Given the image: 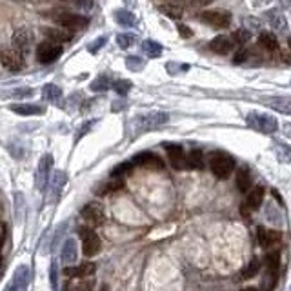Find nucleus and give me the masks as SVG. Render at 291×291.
Here are the masks:
<instances>
[{
    "instance_id": "1",
    "label": "nucleus",
    "mask_w": 291,
    "mask_h": 291,
    "mask_svg": "<svg viewBox=\"0 0 291 291\" xmlns=\"http://www.w3.org/2000/svg\"><path fill=\"white\" fill-rule=\"evenodd\" d=\"M44 16L51 18L53 22L59 24L60 28H66L69 31L84 30L90 24L88 16L73 13V11H67V9H49V11H44Z\"/></svg>"
},
{
    "instance_id": "2",
    "label": "nucleus",
    "mask_w": 291,
    "mask_h": 291,
    "mask_svg": "<svg viewBox=\"0 0 291 291\" xmlns=\"http://www.w3.org/2000/svg\"><path fill=\"white\" fill-rule=\"evenodd\" d=\"M209 168L216 179H228L235 168V160L226 151H213L209 155Z\"/></svg>"
},
{
    "instance_id": "3",
    "label": "nucleus",
    "mask_w": 291,
    "mask_h": 291,
    "mask_svg": "<svg viewBox=\"0 0 291 291\" xmlns=\"http://www.w3.org/2000/svg\"><path fill=\"white\" fill-rule=\"evenodd\" d=\"M246 122L247 126L255 129V131H259V133H266V135H271L275 133L276 129H278V122L273 115H269V113H247L246 117Z\"/></svg>"
},
{
    "instance_id": "4",
    "label": "nucleus",
    "mask_w": 291,
    "mask_h": 291,
    "mask_svg": "<svg viewBox=\"0 0 291 291\" xmlns=\"http://www.w3.org/2000/svg\"><path fill=\"white\" fill-rule=\"evenodd\" d=\"M78 235H80V240H82V253L84 257H95V255L100 253V249H102V240L98 237L95 230L90 228V226H86V228H80L78 230Z\"/></svg>"
},
{
    "instance_id": "5",
    "label": "nucleus",
    "mask_w": 291,
    "mask_h": 291,
    "mask_svg": "<svg viewBox=\"0 0 291 291\" xmlns=\"http://www.w3.org/2000/svg\"><path fill=\"white\" fill-rule=\"evenodd\" d=\"M62 46L59 42H53V40H47L46 38L44 42H40L37 46V60L40 64H53L57 59H60L62 55Z\"/></svg>"
},
{
    "instance_id": "6",
    "label": "nucleus",
    "mask_w": 291,
    "mask_h": 291,
    "mask_svg": "<svg viewBox=\"0 0 291 291\" xmlns=\"http://www.w3.org/2000/svg\"><path fill=\"white\" fill-rule=\"evenodd\" d=\"M51 168H53V155H44V157L38 160V166L35 169V187L38 191H46V186H47V180H49V175H51Z\"/></svg>"
},
{
    "instance_id": "7",
    "label": "nucleus",
    "mask_w": 291,
    "mask_h": 291,
    "mask_svg": "<svg viewBox=\"0 0 291 291\" xmlns=\"http://www.w3.org/2000/svg\"><path fill=\"white\" fill-rule=\"evenodd\" d=\"M80 216H82V220L90 226V228L102 226L106 220L104 209H102V206L97 204V202H88L82 208V211H80Z\"/></svg>"
},
{
    "instance_id": "8",
    "label": "nucleus",
    "mask_w": 291,
    "mask_h": 291,
    "mask_svg": "<svg viewBox=\"0 0 291 291\" xmlns=\"http://www.w3.org/2000/svg\"><path fill=\"white\" fill-rule=\"evenodd\" d=\"M200 22L213 26V28H228L231 22V15L224 9H215V11H204L199 15Z\"/></svg>"
},
{
    "instance_id": "9",
    "label": "nucleus",
    "mask_w": 291,
    "mask_h": 291,
    "mask_svg": "<svg viewBox=\"0 0 291 291\" xmlns=\"http://www.w3.org/2000/svg\"><path fill=\"white\" fill-rule=\"evenodd\" d=\"M133 166H140V168H150V169H162L164 168V162L162 158L151 153V151H142V153H137L133 158H131Z\"/></svg>"
},
{
    "instance_id": "10",
    "label": "nucleus",
    "mask_w": 291,
    "mask_h": 291,
    "mask_svg": "<svg viewBox=\"0 0 291 291\" xmlns=\"http://www.w3.org/2000/svg\"><path fill=\"white\" fill-rule=\"evenodd\" d=\"M0 62L9 71H18L24 67V57L16 47L15 49H4L0 53Z\"/></svg>"
},
{
    "instance_id": "11",
    "label": "nucleus",
    "mask_w": 291,
    "mask_h": 291,
    "mask_svg": "<svg viewBox=\"0 0 291 291\" xmlns=\"http://www.w3.org/2000/svg\"><path fill=\"white\" fill-rule=\"evenodd\" d=\"M30 266H26V264H22V266H18V268L15 269V273H13V278H11V284L8 286V290L11 291H24L28 290V286H30Z\"/></svg>"
},
{
    "instance_id": "12",
    "label": "nucleus",
    "mask_w": 291,
    "mask_h": 291,
    "mask_svg": "<svg viewBox=\"0 0 291 291\" xmlns=\"http://www.w3.org/2000/svg\"><path fill=\"white\" fill-rule=\"evenodd\" d=\"M169 120V115L164 111H157V113H150V115H144L138 119V127L140 131H150L153 127H158L166 124Z\"/></svg>"
},
{
    "instance_id": "13",
    "label": "nucleus",
    "mask_w": 291,
    "mask_h": 291,
    "mask_svg": "<svg viewBox=\"0 0 291 291\" xmlns=\"http://www.w3.org/2000/svg\"><path fill=\"white\" fill-rule=\"evenodd\" d=\"M164 148L168 151L169 164L175 169H184L186 168V153L182 150V146H179V144H164Z\"/></svg>"
},
{
    "instance_id": "14",
    "label": "nucleus",
    "mask_w": 291,
    "mask_h": 291,
    "mask_svg": "<svg viewBox=\"0 0 291 291\" xmlns=\"http://www.w3.org/2000/svg\"><path fill=\"white\" fill-rule=\"evenodd\" d=\"M78 259V244L75 239H66L62 242V249H60V260L64 262L66 266L75 264Z\"/></svg>"
},
{
    "instance_id": "15",
    "label": "nucleus",
    "mask_w": 291,
    "mask_h": 291,
    "mask_svg": "<svg viewBox=\"0 0 291 291\" xmlns=\"http://www.w3.org/2000/svg\"><path fill=\"white\" fill-rule=\"evenodd\" d=\"M95 273V264L93 262H82L78 266H66L64 269V275L69 276V278H88Z\"/></svg>"
},
{
    "instance_id": "16",
    "label": "nucleus",
    "mask_w": 291,
    "mask_h": 291,
    "mask_svg": "<svg viewBox=\"0 0 291 291\" xmlns=\"http://www.w3.org/2000/svg\"><path fill=\"white\" fill-rule=\"evenodd\" d=\"M67 182V177L64 171H60V169H57V171H53V177H51V184H49V200L51 202H57L60 199V193H62V189H64V186H66Z\"/></svg>"
},
{
    "instance_id": "17",
    "label": "nucleus",
    "mask_w": 291,
    "mask_h": 291,
    "mask_svg": "<svg viewBox=\"0 0 291 291\" xmlns=\"http://www.w3.org/2000/svg\"><path fill=\"white\" fill-rule=\"evenodd\" d=\"M42 35H44L47 40H53V42H59V44H66L73 38V33L66 28H42Z\"/></svg>"
},
{
    "instance_id": "18",
    "label": "nucleus",
    "mask_w": 291,
    "mask_h": 291,
    "mask_svg": "<svg viewBox=\"0 0 291 291\" xmlns=\"http://www.w3.org/2000/svg\"><path fill=\"white\" fill-rule=\"evenodd\" d=\"M13 46L18 51H28L33 46V33L30 30H26V28L16 30L15 35H13Z\"/></svg>"
},
{
    "instance_id": "19",
    "label": "nucleus",
    "mask_w": 291,
    "mask_h": 291,
    "mask_svg": "<svg viewBox=\"0 0 291 291\" xmlns=\"http://www.w3.org/2000/svg\"><path fill=\"white\" fill-rule=\"evenodd\" d=\"M209 49L213 53H216V55H228L233 49V38L226 37V35L215 37L209 42Z\"/></svg>"
},
{
    "instance_id": "20",
    "label": "nucleus",
    "mask_w": 291,
    "mask_h": 291,
    "mask_svg": "<svg viewBox=\"0 0 291 291\" xmlns=\"http://www.w3.org/2000/svg\"><path fill=\"white\" fill-rule=\"evenodd\" d=\"M266 104L275 109L278 113H284V115H291V97H273L268 98Z\"/></svg>"
},
{
    "instance_id": "21",
    "label": "nucleus",
    "mask_w": 291,
    "mask_h": 291,
    "mask_svg": "<svg viewBox=\"0 0 291 291\" xmlns=\"http://www.w3.org/2000/svg\"><path fill=\"white\" fill-rule=\"evenodd\" d=\"M122 187H124V179L111 177V180H107V182L100 184L98 187H95V195L102 197V195H107V193H115V191H119Z\"/></svg>"
},
{
    "instance_id": "22",
    "label": "nucleus",
    "mask_w": 291,
    "mask_h": 291,
    "mask_svg": "<svg viewBox=\"0 0 291 291\" xmlns=\"http://www.w3.org/2000/svg\"><path fill=\"white\" fill-rule=\"evenodd\" d=\"M280 233L275 231V230H266V228H259V242H260L264 247H271L275 246L276 242L280 240Z\"/></svg>"
},
{
    "instance_id": "23",
    "label": "nucleus",
    "mask_w": 291,
    "mask_h": 291,
    "mask_svg": "<svg viewBox=\"0 0 291 291\" xmlns=\"http://www.w3.org/2000/svg\"><path fill=\"white\" fill-rule=\"evenodd\" d=\"M262 200H264V187L260 186L253 187V189L247 193V200H246L247 209H251V211L259 209L262 206Z\"/></svg>"
},
{
    "instance_id": "24",
    "label": "nucleus",
    "mask_w": 291,
    "mask_h": 291,
    "mask_svg": "<svg viewBox=\"0 0 291 291\" xmlns=\"http://www.w3.org/2000/svg\"><path fill=\"white\" fill-rule=\"evenodd\" d=\"M11 111L16 115H22V117H30V115H38V113H44V107L35 104H13L11 106Z\"/></svg>"
},
{
    "instance_id": "25",
    "label": "nucleus",
    "mask_w": 291,
    "mask_h": 291,
    "mask_svg": "<svg viewBox=\"0 0 291 291\" xmlns=\"http://www.w3.org/2000/svg\"><path fill=\"white\" fill-rule=\"evenodd\" d=\"M115 20L120 26H124V28H133L135 24H137V16L131 11H127V9H117L115 11Z\"/></svg>"
},
{
    "instance_id": "26",
    "label": "nucleus",
    "mask_w": 291,
    "mask_h": 291,
    "mask_svg": "<svg viewBox=\"0 0 291 291\" xmlns=\"http://www.w3.org/2000/svg\"><path fill=\"white\" fill-rule=\"evenodd\" d=\"M186 166L191 169H202L204 168V155L200 150H191L186 157Z\"/></svg>"
},
{
    "instance_id": "27",
    "label": "nucleus",
    "mask_w": 291,
    "mask_h": 291,
    "mask_svg": "<svg viewBox=\"0 0 291 291\" xmlns=\"http://www.w3.org/2000/svg\"><path fill=\"white\" fill-rule=\"evenodd\" d=\"M268 20H269V26H271L273 30L278 31V33H284V31L288 30V22H286L284 15L276 13V11H271V13H269Z\"/></svg>"
},
{
    "instance_id": "28",
    "label": "nucleus",
    "mask_w": 291,
    "mask_h": 291,
    "mask_svg": "<svg viewBox=\"0 0 291 291\" xmlns=\"http://www.w3.org/2000/svg\"><path fill=\"white\" fill-rule=\"evenodd\" d=\"M237 186L242 193H246L247 189L251 187V175H249V169L247 168H240L239 173H237Z\"/></svg>"
},
{
    "instance_id": "29",
    "label": "nucleus",
    "mask_w": 291,
    "mask_h": 291,
    "mask_svg": "<svg viewBox=\"0 0 291 291\" xmlns=\"http://www.w3.org/2000/svg\"><path fill=\"white\" fill-rule=\"evenodd\" d=\"M142 49L150 59H158L162 55V46L155 42V40H144L142 42Z\"/></svg>"
},
{
    "instance_id": "30",
    "label": "nucleus",
    "mask_w": 291,
    "mask_h": 291,
    "mask_svg": "<svg viewBox=\"0 0 291 291\" xmlns=\"http://www.w3.org/2000/svg\"><path fill=\"white\" fill-rule=\"evenodd\" d=\"M259 44L266 49V51H276L278 49V40L273 33H262L259 37Z\"/></svg>"
},
{
    "instance_id": "31",
    "label": "nucleus",
    "mask_w": 291,
    "mask_h": 291,
    "mask_svg": "<svg viewBox=\"0 0 291 291\" xmlns=\"http://www.w3.org/2000/svg\"><path fill=\"white\" fill-rule=\"evenodd\" d=\"M67 226H69V222H60V224L55 228V231H53V237H51V242H49V247H51V251H55V249L59 247L60 240L64 239V235H66V231H67Z\"/></svg>"
},
{
    "instance_id": "32",
    "label": "nucleus",
    "mask_w": 291,
    "mask_h": 291,
    "mask_svg": "<svg viewBox=\"0 0 291 291\" xmlns=\"http://www.w3.org/2000/svg\"><path fill=\"white\" fill-rule=\"evenodd\" d=\"M135 166L131 160H126V162H120V164H117L115 168H113L111 171V177H117V179H124L126 175H129L131 173V169H133Z\"/></svg>"
},
{
    "instance_id": "33",
    "label": "nucleus",
    "mask_w": 291,
    "mask_h": 291,
    "mask_svg": "<svg viewBox=\"0 0 291 291\" xmlns=\"http://www.w3.org/2000/svg\"><path fill=\"white\" fill-rule=\"evenodd\" d=\"M259 269H260V262H259V259H253V260L247 264L246 268L242 269L240 278H253V276L259 273Z\"/></svg>"
},
{
    "instance_id": "34",
    "label": "nucleus",
    "mask_w": 291,
    "mask_h": 291,
    "mask_svg": "<svg viewBox=\"0 0 291 291\" xmlns=\"http://www.w3.org/2000/svg\"><path fill=\"white\" fill-rule=\"evenodd\" d=\"M91 91H106L111 88V80H109V77L107 75H100L97 80H93L91 82Z\"/></svg>"
},
{
    "instance_id": "35",
    "label": "nucleus",
    "mask_w": 291,
    "mask_h": 291,
    "mask_svg": "<svg viewBox=\"0 0 291 291\" xmlns=\"http://www.w3.org/2000/svg\"><path fill=\"white\" fill-rule=\"evenodd\" d=\"M135 42H137V37H135L133 33H120L119 37H117V44H119L122 49L131 47Z\"/></svg>"
},
{
    "instance_id": "36",
    "label": "nucleus",
    "mask_w": 291,
    "mask_h": 291,
    "mask_svg": "<svg viewBox=\"0 0 291 291\" xmlns=\"http://www.w3.org/2000/svg\"><path fill=\"white\" fill-rule=\"evenodd\" d=\"M44 97L47 98V100H59L60 97H62V91H60L59 86H55V84H47L44 88Z\"/></svg>"
},
{
    "instance_id": "37",
    "label": "nucleus",
    "mask_w": 291,
    "mask_h": 291,
    "mask_svg": "<svg viewBox=\"0 0 291 291\" xmlns=\"http://www.w3.org/2000/svg\"><path fill=\"white\" fill-rule=\"evenodd\" d=\"M268 276L269 278H275L276 269H278V253H271L268 255Z\"/></svg>"
},
{
    "instance_id": "38",
    "label": "nucleus",
    "mask_w": 291,
    "mask_h": 291,
    "mask_svg": "<svg viewBox=\"0 0 291 291\" xmlns=\"http://www.w3.org/2000/svg\"><path fill=\"white\" fill-rule=\"evenodd\" d=\"M275 153L282 162H290L291 164V148L284 146V144H275Z\"/></svg>"
},
{
    "instance_id": "39",
    "label": "nucleus",
    "mask_w": 291,
    "mask_h": 291,
    "mask_svg": "<svg viewBox=\"0 0 291 291\" xmlns=\"http://www.w3.org/2000/svg\"><path fill=\"white\" fill-rule=\"evenodd\" d=\"M111 88L119 95H127L129 93V90H131V82L129 80H115V82L111 84Z\"/></svg>"
},
{
    "instance_id": "40",
    "label": "nucleus",
    "mask_w": 291,
    "mask_h": 291,
    "mask_svg": "<svg viewBox=\"0 0 291 291\" xmlns=\"http://www.w3.org/2000/svg\"><path fill=\"white\" fill-rule=\"evenodd\" d=\"M49 280H51L53 290H57V288H59V262H57V260H53V264H51V271H49Z\"/></svg>"
},
{
    "instance_id": "41",
    "label": "nucleus",
    "mask_w": 291,
    "mask_h": 291,
    "mask_svg": "<svg viewBox=\"0 0 291 291\" xmlns=\"http://www.w3.org/2000/svg\"><path fill=\"white\" fill-rule=\"evenodd\" d=\"M251 37V33L247 30H239L235 31V35H233V42H237V44H246L247 40Z\"/></svg>"
},
{
    "instance_id": "42",
    "label": "nucleus",
    "mask_w": 291,
    "mask_h": 291,
    "mask_svg": "<svg viewBox=\"0 0 291 291\" xmlns=\"http://www.w3.org/2000/svg\"><path fill=\"white\" fill-rule=\"evenodd\" d=\"M126 66L129 67V69H133V71H138V69L144 67V60H140L138 57H127Z\"/></svg>"
},
{
    "instance_id": "43",
    "label": "nucleus",
    "mask_w": 291,
    "mask_h": 291,
    "mask_svg": "<svg viewBox=\"0 0 291 291\" xmlns=\"http://www.w3.org/2000/svg\"><path fill=\"white\" fill-rule=\"evenodd\" d=\"M15 200H16V220H18V222H20V220H22V208H26V206H24V204H26V200H24V197L20 193H16L15 195Z\"/></svg>"
},
{
    "instance_id": "44",
    "label": "nucleus",
    "mask_w": 291,
    "mask_h": 291,
    "mask_svg": "<svg viewBox=\"0 0 291 291\" xmlns=\"http://www.w3.org/2000/svg\"><path fill=\"white\" fill-rule=\"evenodd\" d=\"M106 40H107V38H106V37H100V38H97V40H93V42H91V44L88 46V49H90V53H93V55H95V53L100 51V49H102V46H104Z\"/></svg>"
},
{
    "instance_id": "45",
    "label": "nucleus",
    "mask_w": 291,
    "mask_h": 291,
    "mask_svg": "<svg viewBox=\"0 0 291 291\" xmlns=\"http://www.w3.org/2000/svg\"><path fill=\"white\" fill-rule=\"evenodd\" d=\"M162 11H164L168 16H171V18H179V16L182 15V11H180L179 8H173V6H164Z\"/></svg>"
},
{
    "instance_id": "46",
    "label": "nucleus",
    "mask_w": 291,
    "mask_h": 291,
    "mask_svg": "<svg viewBox=\"0 0 291 291\" xmlns=\"http://www.w3.org/2000/svg\"><path fill=\"white\" fill-rule=\"evenodd\" d=\"M64 2H69V4H75V6H80V8H90L93 0H64Z\"/></svg>"
},
{
    "instance_id": "47",
    "label": "nucleus",
    "mask_w": 291,
    "mask_h": 291,
    "mask_svg": "<svg viewBox=\"0 0 291 291\" xmlns=\"http://www.w3.org/2000/svg\"><path fill=\"white\" fill-rule=\"evenodd\" d=\"M275 0H253V6L255 8H268V6H271Z\"/></svg>"
},
{
    "instance_id": "48",
    "label": "nucleus",
    "mask_w": 291,
    "mask_h": 291,
    "mask_svg": "<svg viewBox=\"0 0 291 291\" xmlns=\"http://www.w3.org/2000/svg\"><path fill=\"white\" fill-rule=\"evenodd\" d=\"M179 33H180V37H184V38H189L193 35V31L189 30L187 26H179Z\"/></svg>"
},
{
    "instance_id": "49",
    "label": "nucleus",
    "mask_w": 291,
    "mask_h": 291,
    "mask_svg": "<svg viewBox=\"0 0 291 291\" xmlns=\"http://www.w3.org/2000/svg\"><path fill=\"white\" fill-rule=\"evenodd\" d=\"M246 59H247V51H239L235 55V60H233V62H235V64H242Z\"/></svg>"
},
{
    "instance_id": "50",
    "label": "nucleus",
    "mask_w": 291,
    "mask_h": 291,
    "mask_svg": "<svg viewBox=\"0 0 291 291\" xmlns=\"http://www.w3.org/2000/svg\"><path fill=\"white\" fill-rule=\"evenodd\" d=\"M91 126H93V122H88V124H86L84 127H80V129H78V135H77V138H80V135H86V133H88V129H90Z\"/></svg>"
},
{
    "instance_id": "51",
    "label": "nucleus",
    "mask_w": 291,
    "mask_h": 291,
    "mask_svg": "<svg viewBox=\"0 0 291 291\" xmlns=\"http://www.w3.org/2000/svg\"><path fill=\"white\" fill-rule=\"evenodd\" d=\"M211 2H213V0H193L191 6H199V8H200V6H208Z\"/></svg>"
},
{
    "instance_id": "52",
    "label": "nucleus",
    "mask_w": 291,
    "mask_h": 291,
    "mask_svg": "<svg viewBox=\"0 0 291 291\" xmlns=\"http://www.w3.org/2000/svg\"><path fill=\"white\" fill-rule=\"evenodd\" d=\"M284 133L288 135V137H291V126H290V124H288V126H286V131H284Z\"/></svg>"
},
{
    "instance_id": "53",
    "label": "nucleus",
    "mask_w": 291,
    "mask_h": 291,
    "mask_svg": "<svg viewBox=\"0 0 291 291\" xmlns=\"http://www.w3.org/2000/svg\"><path fill=\"white\" fill-rule=\"evenodd\" d=\"M2 244H4V237L0 235V251H2Z\"/></svg>"
},
{
    "instance_id": "54",
    "label": "nucleus",
    "mask_w": 291,
    "mask_h": 291,
    "mask_svg": "<svg viewBox=\"0 0 291 291\" xmlns=\"http://www.w3.org/2000/svg\"><path fill=\"white\" fill-rule=\"evenodd\" d=\"M288 44H290V49H291V37L288 38Z\"/></svg>"
}]
</instances>
